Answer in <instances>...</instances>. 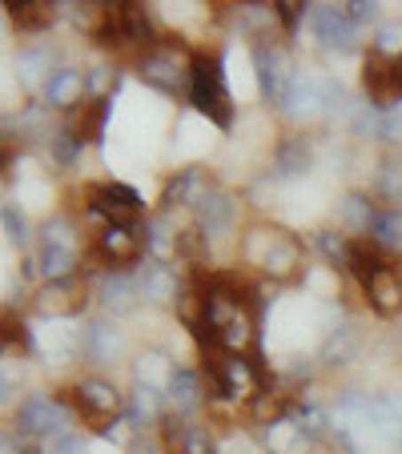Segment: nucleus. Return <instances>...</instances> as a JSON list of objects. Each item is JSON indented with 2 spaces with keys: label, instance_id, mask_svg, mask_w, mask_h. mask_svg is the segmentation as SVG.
<instances>
[{
  "label": "nucleus",
  "instance_id": "obj_1",
  "mask_svg": "<svg viewBox=\"0 0 402 454\" xmlns=\"http://www.w3.org/2000/svg\"><path fill=\"white\" fill-rule=\"evenodd\" d=\"M189 101L197 105V113H206L214 125L230 129L233 125V101L225 93V73H222V57L197 52L189 60Z\"/></svg>",
  "mask_w": 402,
  "mask_h": 454
},
{
  "label": "nucleus",
  "instance_id": "obj_2",
  "mask_svg": "<svg viewBox=\"0 0 402 454\" xmlns=\"http://www.w3.org/2000/svg\"><path fill=\"white\" fill-rule=\"evenodd\" d=\"M77 270V233L69 217H52L41 230V274L49 282H65Z\"/></svg>",
  "mask_w": 402,
  "mask_h": 454
},
{
  "label": "nucleus",
  "instance_id": "obj_3",
  "mask_svg": "<svg viewBox=\"0 0 402 454\" xmlns=\"http://www.w3.org/2000/svg\"><path fill=\"white\" fill-rule=\"evenodd\" d=\"M254 69H257V85H262V93L270 97L274 105H282V109H286L290 89H294V77H298V73L290 69V57H286L278 44L262 41L254 49Z\"/></svg>",
  "mask_w": 402,
  "mask_h": 454
},
{
  "label": "nucleus",
  "instance_id": "obj_4",
  "mask_svg": "<svg viewBox=\"0 0 402 454\" xmlns=\"http://www.w3.org/2000/svg\"><path fill=\"white\" fill-rule=\"evenodd\" d=\"M85 198H89V209L97 217H105V225H133L141 217V198L129 185H117V181L89 185Z\"/></svg>",
  "mask_w": 402,
  "mask_h": 454
},
{
  "label": "nucleus",
  "instance_id": "obj_5",
  "mask_svg": "<svg viewBox=\"0 0 402 454\" xmlns=\"http://www.w3.org/2000/svg\"><path fill=\"white\" fill-rule=\"evenodd\" d=\"M310 25H314V36L326 44V49H354L359 44V25L346 12V4H314L310 9Z\"/></svg>",
  "mask_w": 402,
  "mask_h": 454
},
{
  "label": "nucleus",
  "instance_id": "obj_6",
  "mask_svg": "<svg viewBox=\"0 0 402 454\" xmlns=\"http://www.w3.org/2000/svg\"><path fill=\"white\" fill-rule=\"evenodd\" d=\"M69 422L73 419H69V411H65V403H57V398H49V395H33L17 411V427L28 430V434H44V438L73 430Z\"/></svg>",
  "mask_w": 402,
  "mask_h": 454
},
{
  "label": "nucleus",
  "instance_id": "obj_7",
  "mask_svg": "<svg viewBox=\"0 0 402 454\" xmlns=\"http://www.w3.org/2000/svg\"><path fill=\"white\" fill-rule=\"evenodd\" d=\"M257 266H262L265 274H274L278 282H290L302 270L298 238H290V233H282V230H265V246L257 249Z\"/></svg>",
  "mask_w": 402,
  "mask_h": 454
},
{
  "label": "nucleus",
  "instance_id": "obj_8",
  "mask_svg": "<svg viewBox=\"0 0 402 454\" xmlns=\"http://www.w3.org/2000/svg\"><path fill=\"white\" fill-rule=\"evenodd\" d=\"M138 73L146 85L162 89V93H177L189 81V65H181L177 52H169V49H149L146 57L138 60Z\"/></svg>",
  "mask_w": 402,
  "mask_h": 454
},
{
  "label": "nucleus",
  "instance_id": "obj_9",
  "mask_svg": "<svg viewBox=\"0 0 402 454\" xmlns=\"http://www.w3.org/2000/svg\"><path fill=\"white\" fill-rule=\"evenodd\" d=\"M193 214H197V230L206 233V241H209L230 230L233 217H238V206H233V198L225 189H201L193 198Z\"/></svg>",
  "mask_w": 402,
  "mask_h": 454
},
{
  "label": "nucleus",
  "instance_id": "obj_10",
  "mask_svg": "<svg viewBox=\"0 0 402 454\" xmlns=\"http://www.w3.org/2000/svg\"><path fill=\"white\" fill-rule=\"evenodd\" d=\"M93 254H97V262H105L109 270L133 266L141 257V238L133 233V225H105V230L97 233Z\"/></svg>",
  "mask_w": 402,
  "mask_h": 454
},
{
  "label": "nucleus",
  "instance_id": "obj_11",
  "mask_svg": "<svg viewBox=\"0 0 402 454\" xmlns=\"http://www.w3.org/2000/svg\"><path fill=\"white\" fill-rule=\"evenodd\" d=\"M362 85H367L370 93V105H378V109H390V105H398V77H394V57H382V52H370L367 57V69H362Z\"/></svg>",
  "mask_w": 402,
  "mask_h": 454
},
{
  "label": "nucleus",
  "instance_id": "obj_12",
  "mask_svg": "<svg viewBox=\"0 0 402 454\" xmlns=\"http://www.w3.org/2000/svg\"><path fill=\"white\" fill-rule=\"evenodd\" d=\"M73 398H77V411L85 414V419H113V414H121V395L113 390L105 378H81L77 386H73Z\"/></svg>",
  "mask_w": 402,
  "mask_h": 454
},
{
  "label": "nucleus",
  "instance_id": "obj_13",
  "mask_svg": "<svg viewBox=\"0 0 402 454\" xmlns=\"http://www.w3.org/2000/svg\"><path fill=\"white\" fill-rule=\"evenodd\" d=\"M169 406H173V414L177 419H185V414H197L201 406H206V382H201V374L197 370H185V366H177V374H173V382H169Z\"/></svg>",
  "mask_w": 402,
  "mask_h": 454
},
{
  "label": "nucleus",
  "instance_id": "obj_14",
  "mask_svg": "<svg viewBox=\"0 0 402 454\" xmlns=\"http://www.w3.org/2000/svg\"><path fill=\"white\" fill-rule=\"evenodd\" d=\"M138 290H141V298L157 301V306H169V301H177L181 286H177V274L165 262H146L138 270Z\"/></svg>",
  "mask_w": 402,
  "mask_h": 454
},
{
  "label": "nucleus",
  "instance_id": "obj_15",
  "mask_svg": "<svg viewBox=\"0 0 402 454\" xmlns=\"http://www.w3.org/2000/svg\"><path fill=\"white\" fill-rule=\"evenodd\" d=\"M85 306V290H81L73 278H65V282H49L41 294H36V309L49 317H69L77 314V309Z\"/></svg>",
  "mask_w": 402,
  "mask_h": 454
},
{
  "label": "nucleus",
  "instance_id": "obj_16",
  "mask_svg": "<svg viewBox=\"0 0 402 454\" xmlns=\"http://www.w3.org/2000/svg\"><path fill=\"white\" fill-rule=\"evenodd\" d=\"M165 422V446L173 454H214V434L206 427H185L177 414H169Z\"/></svg>",
  "mask_w": 402,
  "mask_h": 454
},
{
  "label": "nucleus",
  "instance_id": "obj_17",
  "mask_svg": "<svg viewBox=\"0 0 402 454\" xmlns=\"http://www.w3.org/2000/svg\"><path fill=\"white\" fill-rule=\"evenodd\" d=\"M85 93H89V77L77 69H57L49 77V85H44V101L52 109H73V105H81Z\"/></svg>",
  "mask_w": 402,
  "mask_h": 454
},
{
  "label": "nucleus",
  "instance_id": "obj_18",
  "mask_svg": "<svg viewBox=\"0 0 402 454\" xmlns=\"http://www.w3.org/2000/svg\"><path fill=\"white\" fill-rule=\"evenodd\" d=\"M141 298L138 290V274H125V270H109V274L101 278V301L113 309V314H125V309H133V301Z\"/></svg>",
  "mask_w": 402,
  "mask_h": 454
},
{
  "label": "nucleus",
  "instance_id": "obj_19",
  "mask_svg": "<svg viewBox=\"0 0 402 454\" xmlns=\"http://www.w3.org/2000/svg\"><path fill=\"white\" fill-rule=\"evenodd\" d=\"M265 446H270L274 454H306L310 434L290 419V414H286V419H278V422L265 427Z\"/></svg>",
  "mask_w": 402,
  "mask_h": 454
},
{
  "label": "nucleus",
  "instance_id": "obj_20",
  "mask_svg": "<svg viewBox=\"0 0 402 454\" xmlns=\"http://www.w3.org/2000/svg\"><path fill=\"white\" fill-rule=\"evenodd\" d=\"M81 350L93 362H113L121 354V330L109 326V322H93L85 330V338H81Z\"/></svg>",
  "mask_w": 402,
  "mask_h": 454
},
{
  "label": "nucleus",
  "instance_id": "obj_21",
  "mask_svg": "<svg viewBox=\"0 0 402 454\" xmlns=\"http://www.w3.org/2000/svg\"><path fill=\"white\" fill-rule=\"evenodd\" d=\"M367 298H370V306H374L378 314H398L402 309V278L386 266L382 274L367 286Z\"/></svg>",
  "mask_w": 402,
  "mask_h": 454
},
{
  "label": "nucleus",
  "instance_id": "obj_22",
  "mask_svg": "<svg viewBox=\"0 0 402 454\" xmlns=\"http://www.w3.org/2000/svg\"><path fill=\"white\" fill-rule=\"evenodd\" d=\"M346 270H351V274L359 278V286L367 290V286L386 270L382 249H378L374 241H354V246H351V266H346Z\"/></svg>",
  "mask_w": 402,
  "mask_h": 454
},
{
  "label": "nucleus",
  "instance_id": "obj_23",
  "mask_svg": "<svg viewBox=\"0 0 402 454\" xmlns=\"http://www.w3.org/2000/svg\"><path fill=\"white\" fill-rule=\"evenodd\" d=\"M278 177H298V173L310 169V161H314V153H310L306 137H286L282 145H278Z\"/></svg>",
  "mask_w": 402,
  "mask_h": 454
},
{
  "label": "nucleus",
  "instance_id": "obj_24",
  "mask_svg": "<svg viewBox=\"0 0 402 454\" xmlns=\"http://www.w3.org/2000/svg\"><path fill=\"white\" fill-rule=\"evenodd\" d=\"M57 9H60V4H49V0L9 4V12H12V20H17V28H25V33H41V28H49L52 20H57Z\"/></svg>",
  "mask_w": 402,
  "mask_h": 454
},
{
  "label": "nucleus",
  "instance_id": "obj_25",
  "mask_svg": "<svg viewBox=\"0 0 402 454\" xmlns=\"http://www.w3.org/2000/svg\"><path fill=\"white\" fill-rule=\"evenodd\" d=\"M370 241L378 249H402V209L386 206L374 214V225H370Z\"/></svg>",
  "mask_w": 402,
  "mask_h": 454
},
{
  "label": "nucleus",
  "instance_id": "obj_26",
  "mask_svg": "<svg viewBox=\"0 0 402 454\" xmlns=\"http://www.w3.org/2000/svg\"><path fill=\"white\" fill-rule=\"evenodd\" d=\"M157 419H162V390H154V386H133L129 422H133V427H154Z\"/></svg>",
  "mask_w": 402,
  "mask_h": 454
},
{
  "label": "nucleus",
  "instance_id": "obj_27",
  "mask_svg": "<svg viewBox=\"0 0 402 454\" xmlns=\"http://www.w3.org/2000/svg\"><path fill=\"white\" fill-rule=\"evenodd\" d=\"M105 121H109V101H89V105H81V117H77V133L81 141H101V133H105Z\"/></svg>",
  "mask_w": 402,
  "mask_h": 454
},
{
  "label": "nucleus",
  "instance_id": "obj_28",
  "mask_svg": "<svg viewBox=\"0 0 402 454\" xmlns=\"http://www.w3.org/2000/svg\"><path fill=\"white\" fill-rule=\"evenodd\" d=\"M374 214H378V206L370 198H362V193H351V198L343 201V225L354 233H370Z\"/></svg>",
  "mask_w": 402,
  "mask_h": 454
},
{
  "label": "nucleus",
  "instance_id": "obj_29",
  "mask_svg": "<svg viewBox=\"0 0 402 454\" xmlns=\"http://www.w3.org/2000/svg\"><path fill=\"white\" fill-rule=\"evenodd\" d=\"M117 20H121V33H125V44L129 41H146L154 36V25H149V12L141 4H117Z\"/></svg>",
  "mask_w": 402,
  "mask_h": 454
},
{
  "label": "nucleus",
  "instance_id": "obj_30",
  "mask_svg": "<svg viewBox=\"0 0 402 454\" xmlns=\"http://www.w3.org/2000/svg\"><path fill=\"white\" fill-rule=\"evenodd\" d=\"M173 374H177V370H169V362H165L162 354H146V358L138 362V386H154V390H169Z\"/></svg>",
  "mask_w": 402,
  "mask_h": 454
},
{
  "label": "nucleus",
  "instance_id": "obj_31",
  "mask_svg": "<svg viewBox=\"0 0 402 454\" xmlns=\"http://www.w3.org/2000/svg\"><path fill=\"white\" fill-rule=\"evenodd\" d=\"M17 73H20V81L25 85H36V81H44L49 85V49H28V52H20L17 57Z\"/></svg>",
  "mask_w": 402,
  "mask_h": 454
},
{
  "label": "nucleus",
  "instance_id": "obj_32",
  "mask_svg": "<svg viewBox=\"0 0 402 454\" xmlns=\"http://www.w3.org/2000/svg\"><path fill=\"white\" fill-rule=\"evenodd\" d=\"M354 346H359L354 330H351V326H338V330L330 334V342H326L322 362H326V366H343V362H351V358H354Z\"/></svg>",
  "mask_w": 402,
  "mask_h": 454
},
{
  "label": "nucleus",
  "instance_id": "obj_33",
  "mask_svg": "<svg viewBox=\"0 0 402 454\" xmlns=\"http://www.w3.org/2000/svg\"><path fill=\"white\" fill-rule=\"evenodd\" d=\"M197 193H201V177H197V169L177 173V177L165 185V201H169V206H177V201H189V206H193Z\"/></svg>",
  "mask_w": 402,
  "mask_h": 454
},
{
  "label": "nucleus",
  "instance_id": "obj_34",
  "mask_svg": "<svg viewBox=\"0 0 402 454\" xmlns=\"http://www.w3.org/2000/svg\"><path fill=\"white\" fill-rule=\"evenodd\" d=\"M286 414H290V419L298 422L310 438H318V434H322V427H326V414L318 411L314 403H294V406H286Z\"/></svg>",
  "mask_w": 402,
  "mask_h": 454
},
{
  "label": "nucleus",
  "instance_id": "obj_35",
  "mask_svg": "<svg viewBox=\"0 0 402 454\" xmlns=\"http://www.w3.org/2000/svg\"><path fill=\"white\" fill-rule=\"evenodd\" d=\"M351 246H354V241H343L338 233H330V230L318 233V249L330 257L334 266H351Z\"/></svg>",
  "mask_w": 402,
  "mask_h": 454
},
{
  "label": "nucleus",
  "instance_id": "obj_36",
  "mask_svg": "<svg viewBox=\"0 0 402 454\" xmlns=\"http://www.w3.org/2000/svg\"><path fill=\"white\" fill-rule=\"evenodd\" d=\"M52 153H57L60 165H77L81 153H85V141L77 133H60V137H52Z\"/></svg>",
  "mask_w": 402,
  "mask_h": 454
},
{
  "label": "nucleus",
  "instance_id": "obj_37",
  "mask_svg": "<svg viewBox=\"0 0 402 454\" xmlns=\"http://www.w3.org/2000/svg\"><path fill=\"white\" fill-rule=\"evenodd\" d=\"M4 238L17 241V246H25V241H28V225H25V217H20L12 206H4Z\"/></svg>",
  "mask_w": 402,
  "mask_h": 454
},
{
  "label": "nucleus",
  "instance_id": "obj_38",
  "mask_svg": "<svg viewBox=\"0 0 402 454\" xmlns=\"http://www.w3.org/2000/svg\"><path fill=\"white\" fill-rule=\"evenodd\" d=\"M302 12H306V4H298V0H278V4H274V17L282 20V25L290 28V33H294V28H298Z\"/></svg>",
  "mask_w": 402,
  "mask_h": 454
},
{
  "label": "nucleus",
  "instance_id": "obj_39",
  "mask_svg": "<svg viewBox=\"0 0 402 454\" xmlns=\"http://www.w3.org/2000/svg\"><path fill=\"white\" fill-rule=\"evenodd\" d=\"M402 49V25H382L378 28V52L382 57H390V52Z\"/></svg>",
  "mask_w": 402,
  "mask_h": 454
},
{
  "label": "nucleus",
  "instance_id": "obj_40",
  "mask_svg": "<svg viewBox=\"0 0 402 454\" xmlns=\"http://www.w3.org/2000/svg\"><path fill=\"white\" fill-rule=\"evenodd\" d=\"M346 12L354 17V25H367V20H374V4H367V0H354V4H346Z\"/></svg>",
  "mask_w": 402,
  "mask_h": 454
},
{
  "label": "nucleus",
  "instance_id": "obj_41",
  "mask_svg": "<svg viewBox=\"0 0 402 454\" xmlns=\"http://www.w3.org/2000/svg\"><path fill=\"white\" fill-rule=\"evenodd\" d=\"M4 342H17L20 346V350H28V346H33V342H28V330L25 326H12V322H9V326H4Z\"/></svg>",
  "mask_w": 402,
  "mask_h": 454
},
{
  "label": "nucleus",
  "instance_id": "obj_42",
  "mask_svg": "<svg viewBox=\"0 0 402 454\" xmlns=\"http://www.w3.org/2000/svg\"><path fill=\"white\" fill-rule=\"evenodd\" d=\"M101 434L109 438V442H125L129 438V422L121 419V422H109V427H101Z\"/></svg>",
  "mask_w": 402,
  "mask_h": 454
},
{
  "label": "nucleus",
  "instance_id": "obj_43",
  "mask_svg": "<svg viewBox=\"0 0 402 454\" xmlns=\"http://www.w3.org/2000/svg\"><path fill=\"white\" fill-rule=\"evenodd\" d=\"M133 454H157L154 446H133Z\"/></svg>",
  "mask_w": 402,
  "mask_h": 454
}]
</instances>
